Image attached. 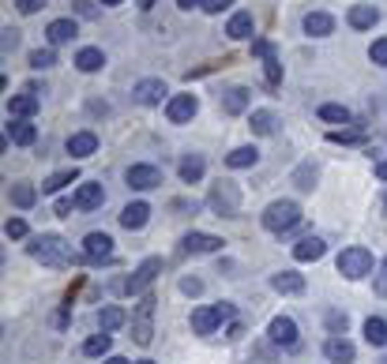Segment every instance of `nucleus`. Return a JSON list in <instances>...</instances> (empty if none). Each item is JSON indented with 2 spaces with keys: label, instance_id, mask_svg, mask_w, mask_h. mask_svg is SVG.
<instances>
[{
  "label": "nucleus",
  "instance_id": "nucleus-1",
  "mask_svg": "<svg viewBox=\"0 0 387 364\" xmlns=\"http://www.w3.org/2000/svg\"><path fill=\"white\" fill-rule=\"evenodd\" d=\"M27 252H30L34 259H42L46 267H72V263H75V256L68 252V245H64L57 233H38V237H30Z\"/></svg>",
  "mask_w": 387,
  "mask_h": 364
},
{
  "label": "nucleus",
  "instance_id": "nucleus-2",
  "mask_svg": "<svg viewBox=\"0 0 387 364\" xmlns=\"http://www.w3.org/2000/svg\"><path fill=\"white\" fill-rule=\"evenodd\" d=\"M263 229L267 233H290V229L301 222V207H297L293 200H274L267 211H263Z\"/></svg>",
  "mask_w": 387,
  "mask_h": 364
},
{
  "label": "nucleus",
  "instance_id": "nucleus-3",
  "mask_svg": "<svg viewBox=\"0 0 387 364\" xmlns=\"http://www.w3.org/2000/svg\"><path fill=\"white\" fill-rule=\"evenodd\" d=\"M154 304L158 301L151 293H143L136 312H132V338H136V346H151V338H154Z\"/></svg>",
  "mask_w": 387,
  "mask_h": 364
},
{
  "label": "nucleus",
  "instance_id": "nucleus-4",
  "mask_svg": "<svg viewBox=\"0 0 387 364\" xmlns=\"http://www.w3.org/2000/svg\"><path fill=\"white\" fill-rule=\"evenodd\" d=\"M338 274L342 278H350V282H357V278H364V274H372V267H376V259H372V252L369 248H346L338 256Z\"/></svg>",
  "mask_w": 387,
  "mask_h": 364
},
{
  "label": "nucleus",
  "instance_id": "nucleus-5",
  "mask_svg": "<svg viewBox=\"0 0 387 364\" xmlns=\"http://www.w3.org/2000/svg\"><path fill=\"white\" fill-rule=\"evenodd\" d=\"M207 203H211V211L218 218H234L241 211V192H237V184L234 181H218L211 195H207Z\"/></svg>",
  "mask_w": 387,
  "mask_h": 364
},
{
  "label": "nucleus",
  "instance_id": "nucleus-6",
  "mask_svg": "<svg viewBox=\"0 0 387 364\" xmlns=\"http://www.w3.org/2000/svg\"><path fill=\"white\" fill-rule=\"evenodd\" d=\"M234 319V304H207V308H196L192 312V330L196 334H215L218 327Z\"/></svg>",
  "mask_w": 387,
  "mask_h": 364
},
{
  "label": "nucleus",
  "instance_id": "nucleus-7",
  "mask_svg": "<svg viewBox=\"0 0 387 364\" xmlns=\"http://www.w3.org/2000/svg\"><path fill=\"white\" fill-rule=\"evenodd\" d=\"M158 271H162V259H158V256L143 259L139 267L132 271V278L125 282V293H128V297H132V293H143V290H147V285H151L154 278H158Z\"/></svg>",
  "mask_w": 387,
  "mask_h": 364
},
{
  "label": "nucleus",
  "instance_id": "nucleus-8",
  "mask_svg": "<svg viewBox=\"0 0 387 364\" xmlns=\"http://www.w3.org/2000/svg\"><path fill=\"white\" fill-rule=\"evenodd\" d=\"M267 338L274 342V346L282 349H297V342H301V334H297V323L290 316H274L271 327H267Z\"/></svg>",
  "mask_w": 387,
  "mask_h": 364
},
{
  "label": "nucleus",
  "instance_id": "nucleus-9",
  "mask_svg": "<svg viewBox=\"0 0 387 364\" xmlns=\"http://www.w3.org/2000/svg\"><path fill=\"white\" fill-rule=\"evenodd\" d=\"M196 113H200V102H196V94H173L170 105H165V117H170V124H188Z\"/></svg>",
  "mask_w": 387,
  "mask_h": 364
},
{
  "label": "nucleus",
  "instance_id": "nucleus-10",
  "mask_svg": "<svg viewBox=\"0 0 387 364\" xmlns=\"http://www.w3.org/2000/svg\"><path fill=\"white\" fill-rule=\"evenodd\" d=\"M128 188H136V192H151V188H158L162 184V169L158 165H128Z\"/></svg>",
  "mask_w": 387,
  "mask_h": 364
},
{
  "label": "nucleus",
  "instance_id": "nucleus-11",
  "mask_svg": "<svg viewBox=\"0 0 387 364\" xmlns=\"http://www.w3.org/2000/svg\"><path fill=\"white\" fill-rule=\"evenodd\" d=\"M83 256L91 259V263L109 259V256H113V237H109V233H87V240H83Z\"/></svg>",
  "mask_w": 387,
  "mask_h": 364
},
{
  "label": "nucleus",
  "instance_id": "nucleus-12",
  "mask_svg": "<svg viewBox=\"0 0 387 364\" xmlns=\"http://www.w3.org/2000/svg\"><path fill=\"white\" fill-rule=\"evenodd\" d=\"M324 353L331 364H353V357H357V349H353V342H346L342 334H331L324 342Z\"/></svg>",
  "mask_w": 387,
  "mask_h": 364
},
{
  "label": "nucleus",
  "instance_id": "nucleus-13",
  "mask_svg": "<svg viewBox=\"0 0 387 364\" xmlns=\"http://www.w3.org/2000/svg\"><path fill=\"white\" fill-rule=\"evenodd\" d=\"M132 94H136L139 105H158L165 98V83L162 79H139L136 86H132Z\"/></svg>",
  "mask_w": 387,
  "mask_h": 364
},
{
  "label": "nucleus",
  "instance_id": "nucleus-14",
  "mask_svg": "<svg viewBox=\"0 0 387 364\" xmlns=\"http://www.w3.org/2000/svg\"><path fill=\"white\" fill-rule=\"evenodd\" d=\"M184 252H192V256H207V252H218L222 248V237H211V233H188L181 240Z\"/></svg>",
  "mask_w": 387,
  "mask_h": 364
},
{
  "label": "nucleus",
  "instance_id": "nucleus-15",
  "mask_svg": "<svg viewBox=\"0 0 387 364\" xmlns=\"http://www.w3.org/2000/svg\"><path fill=\"white\" fill-rule=\"evenodd\" d=\"M38 113V94H15V98H8V117L12 120H27V117H34Z\"/></svg>",
  "mask_w": 387,
  "mask_h": 364
},
{
  "label": "nucleus",
  "instance_id": "nucleus-16",
  "mask_svg": "<svg viewBox=\"0 0 387 364\" xmlns=\"http://www.w3.org/2000/svg\"><path fill=\"white\" fill-rule=\"evenodd\" d=\"M102 203H106L102 184H80V192H75V207H80V211H98Z\"/></svg>",
  "mask_w": 387,
  "mask_h": 364
},
{
  "label": "nucleus",
  "instance_id": "nucleus-17",
  "mask_svg": "<svg viewBox=\"0 0 387 364\" xmlns=\"http://www.w3.org/2000/svg\"><path fill=\"white\" fill-rule=\"evenodd\" d=\"M94 150H98V136H94V131H75V136H68V154H72V158H91Z\"/></svg>",
  "mask_w": 387,
  "mask_h": 364
},
{
  "label": "nucleus",
  "instance_id": "nucleus-18",
  "mask_svg": "<svg viewBox=\"0 0 387 364\" xmlns=\"http://www.w3.org/2000/svg\"><path fill=\"white\" fill-rule=\"evenodd\" d=\"M346 19H350V27H353V30H372L376 23H380V12H376L372 4H353Z\"/></svg>",
  "mask_w": 387,
  "mask_h": 364
},
{
  "label": "nucleus",
  "instance_id": "nucleus-19",
  "mask_svg": "<svg viewBox=\"0 0 387 364\" xmlns=\"http://www.w3.org/2000/svg\"><path fill=\"white\" fill-rule=\"evenodd\" d=\"M301 27H305V34H308V38H327L331 30H335V19H331L327 12H308Z\"/></svg>",
  "mask_w": 387,
  "mask_h": 364
},
{
  "label": "nucleus",
  "instance_id": "nucleus-20",
  "mask_svg": "<svg viewBox=\"0 0 387 364\" xmlns=\"http://www.w3.org/2000/svg\"><path fill=\"white\" fill-rule=\"evenodd\" d=\"M324 252H327V245L319 237H305L301 245H293V259L297 263H316V259H324Z\"/></svg>",
  "mask_w": 387,
  "mask_h": 364
},
{
  "label": "nucleus",
  "instance_id": "nucleus-21",
  "mask_svg": "<svg viewBox=\"0 0 387 364\" xmlns=\"http://www.w3.org/2000/svg\"><path fill=\"white\" fill-rule=\"evenodd\" d=\"M252 30H256V19H252V12H234V19L226 23V34L234 38V41L252 38Z\"/></svg>",
  "mask_w": 387,
  "mask_h": 364
},
{
  "label": "nucleus",
  "instance_id": "nucleus-22",
  "mask_svg": "<svg viewBox=\"0 0 387 364\" xmlns=\"http://www.w3.org/2000/svg\"><path fill=\"white\" fill-rule=\"evenodd\" d=\"M271 290L274 293H305V278L297 271H279L271 278Z\"/></svg>",
  "mask_w": 387,
  "mask_h": 364
},
{
  "label": "nucleus",
  "instance_id": "nucleus-23",
  "mask_svg": "<svg viewBox=\"0 0 387 364\" xmlns=\"http://www.w3.org/2000/svg\"><path fill=\"white\" fill-rule=\"evenodd\" d=\"M248 102H252V91H248V86H234V91H226L222 109H226L229 117H237V113H245V109H248Z\"/></svg>",
  "mask_w": 387,
  "mask_h": 364
},
{
  "label": "nucleus",
  "instance_id": "nucleus-24",
  "mask_svg": "<svg viewBox=\"0 0 387 364\" xmlns=\"http://www.w3.org/2000/svg\"><path fill=\"white\" fill-rule=\"evenodd\" d=\"M147 218H151L147 203H128L125 211H120V226H125V229H143V226H147Z\"/></svg>",
  "mask_w": 387,
  "mask_h": 364
},
{
  "label": "nucleus",
  "instance_id": "nucleus-25",
  "mask_svg": "<svg viewBox=\"0 0 387 364\" xmlns=\"http://www.w3.org/2000/svg\"><path fill=\"white\" fill-rule=\"evenodd\" d=\"M125 323H128V312H125V308H113V304H109V308H102V312H98V330H102V334H113V330L125 327Z\"/></svg>",
  "mask_w": 387,
  "mask_h": 364
},
{
  "label": "nucleus",
  "instance_id": "nucleus-26",
  "mask_svg": "<svg viewBox=\"0 0 387 364\" xmlns=\"http://www.w3.org/2000/svg\"><path fill=\"white\" fill-rule=\"evenodd\" d=\"M46 38H49V46H64V41L75 38V23H72V19H53L49 30H46Z\"/></svg>",
  "mask_w": 387,
  "mask_h": 364
},
{
  "label": "nucleus",
  "instance_id": "nucleus-27",
  "mask_svg": "<svg viewBox=\"0 0 387 364\" xmlns=\"http://www.w3.org/2000/svg\"><path fill=\"white\" fill-rule=\"evenodd\" d=\"M256 136H274V128H279V117L271 113V109H252V124H248Z\"/></svg>",
  "mask_w": 387,
  "mask_h": 364
},
{
  "label": "nucleus",
  "instance_id": "nucleus-28",
  "mask_svg": "<svg viewBox=\"0 0 387 364\" xmlns=\"http://www.w3.org/2000/svg\"><path fill=\"white\" fill-rule=\"evenodd\" d=\"M102 64H106V53L94 49V46H87V49L75 53V68H80V72H98Z\"/></svg>",
  "mask_w": 387,
  "mask_h": 364
},
{
  "label": "nucleus",
  "instance_id": "nucleus-29",
  "mask_svg": "<svg viewBox=\"0 0 387 364\" xmlns=\"http://www.w3.org/2000/svg\"><path fill=\"white\" fill-rule=\"evenodd\" d=\"M203 169H207V162L200 158V154H188V158H181V181L184 184L203 181Z\"/></svg>",
  "mask_w": 387,
  "mask_h": 364
},
{
  "label": "nucleus",
  "instance_id": "nucleus-30",
  "mask_svg": "<svg viewBox=\"0 0 387 364\" xmlns=\"http://www.w3.org/2000/svg\"><path fill=\"white\" fill-rule=\"evenodd\" d=\"M8 139L19 143V147H30V143L38 139V128L27 124V120H12V124H8Z\"/></svg>",
  "mask_w": 387,
  "mask_h": 364
},
{
  "label": "nucleus",
  "instance_id": "nucleus-31",
  "mask_svg": "<svg viewBox=\"0 0 387 364\" xmlns=\"http://www.w3.org/2000/svg\"><path fill=\"white\" fill-rule=\"evenodd\" d=\"M256 158H260L256 147H237V150L226 154V165L229 169H248V165H256Z\"/></svg>",
  "mask_w": 387,
  "mask_h": 364
},
{
  "label": "nucleus",
  "instance_id": "nucleus-32",
  "mask_svg": "<svg viewBox=\"0 0 387 364\" xmlns=\"http://www.w3.org/2000/svg\"><path fill=\"white\" fill-rule=\"evenodd\" d=\"M364 342H369V346H387V323L380 316L364 319Z\"/></svg>",
  "mask_w": 387,
  "mask_h": 364
},
{
  "label": "nucleus",
  "instance_id": "nucleus-33",
  "mask_svg": "<svg viewBox=\"0 0 387 364\" xmlns=\"http://www.w3.org/2000/svg\"><path fill=\"white\" fill-rule=\"evenodd\" d=\"M38 200V188L34 184H12V203L19 207V211H30Z\"/></svg>",
  "mask_w": 387,
  "mask_h": 364
},
{
  "label": "nucleus",
  "instance_id": "nucleus-34",
  "mask_svg": "<svg viewBox=\"0 0 387 364\" xmlns=\"http://www.w3.org/2000/svg\"><path fill=\"white\" fill-rule=\"evenodd\" d=\"M109 346H113V338L98 330V334H91V338L83 342V353H87V357H106V353H109Z\"/></svg>",
  "mask_w": 387,
  "mask_h": 364
},
{
  "label": "nucleus",
  "instance_id": "nucleus-35",
  "mask_svg": "<svg viewBox=\"0 0 387 364\" xmlns=\"http://www.w3.org/2000/svg\"><path fill=\"white\" fill-rule=\"evenodd\" d=\"M319 120H331V124H350V109L346 105H319Z\"/></svg>",
  "mask_w": 387,
  "mask_h": 364
},
{
  "label": "nucleus",
  "instance_id": "nucleus-36",
  "mask_svg": "<svg viewBox=\"0 0 387 364\" xmlns=\"http://www.w3.org/2000/svg\"><path fill=\"white\" fill-rule=\"evenodd\" d=\"M72 181H80V173L75 169H61V173H53L46 184H42V192H61L64 184H72Z\"/></svg>",
  "mask_w": 387,
  "mask_h": 364
},
{
  "label": "nucleus",
  "instance_id": "nucleus-37",
  "mask_svg": "<svg viewBox=\"0 0 387 364\" xmlns=\"http://www.w3.org/2000/svg\"><path fill=\"white\" fill-rule=\"evenodd\" d=\"M324 323H327V330H331V334H346V323H350V319H346V312L331 308V312L324 316Z\"/></svg>",
  "mask_w": 387,
  "mask_h": 364
},
{
  "label": "nucleus",
  "instance_id": "nucleus-38",
  "mask_svg": "<svg viewBox=\"0 0 387 364\" xmlns=\"http://www.w3.org/2000/svg\"><path fill=\"white\" fill-rule=\"evenodd\" d=\"M53 64H57V53H53V49H34V53H30V68H53Z\"/></svg>",
  "mask_w": 387,
  "mask_h": 364
},
{
  "label": "nucleus",
  "instance_id": "nucleus-39",
  "mask_svg": "<svg viewBox=\"0 0 387 364\" xmlns=\"http://www.w3.org/2000/svg\"><path fill=\"white\" fill-rule=\"evenodd\" d=\"M263 75H267L271 86L282 83V64H279V57H267V60H263Z\"/></svg>",
  "mask_w": 387,
  "mask_h": 364
},
{
  "label": "nucleus",
  "instance_id": "nucleus-40",
  "mask_svg": "<svg viewBox=\"0 0 387 364\" xmlns=\"http://www.w3.org/2000/svg\"><path fill=\"white\" fill-rule=\"evenodd\" d=\"M4 237H8V240H19V237H27V222H23V218H8V226H4Z\"/></svg>",
  "mask_w": 387,
  "mask_h": 364
},
{
  "label": "nucleus",
  "instance_id": "nucleus-41",
  "mask_svg": "<svg viewBox=\"0 0 387 364\" xmlns=\"http://www.w3.org/2000/svg\"><path fill=\"white\" fill-rule=\"evenodd\" d=\"M293 181H297V188H305V192H312V181H316V169H312V165H301V169H297V176H293Z\"/></svg>",
  "mask_w": 387,
  "mask_h": 364
},
{
  "label": "nucleus",
  "instance_id": "nucleus-42",
  "mask_svg": "<svg viewBox=\"0 0 387 364\" xmlns=\"http://www.w3.org/2000/svg\"><path fill=\"white\" fill-rule=\"evenodd\" d=\"M72 12L80 15V19H98V8L91 4V0H75V4H72Z\"/></svg>",
  "mask_w": 387,
  "mask_h": 364
},
{
  "label": "nucleus",
  "instance_id": "nucleus-43",
  "mask_svg": "<svg viewBox=\"0 0 387 364\" xmlns=\"http://www.w3.org/2000/svg\"><path fill=\"white\" fill-rule=\"evenodd\" d=\"M331 143H364V131H331Z\"/></svg>",
  "mask_w": 387,
  "mask_h": 364
},
{
  "label": "nucleus",
  "instance_id": "nucleus-44",
  "mask_svg": "<svg viewBox=\"0 0 387 364\" xmlns=\"http://www.w3.org/2000/svg\"><path fill=\"white\" fill-rule=\"evenodd\" d=\"M369 57H372V64H387V38H380V41H372V49H369Z\"/></svg>",
  "mask_w": 387,
  "mask_h": 364
},
{
  "label": "nucleus",
  "instance_id": "nucleus-45",
  "mask_svg": "<svg viewBox=\"0 0 387 364\" xmlns=\"http://www.w3.org/2000/svg\"><path fill=\"white\" fill-rule=\"evenodd\" d=\"M372 290H376V297H387V259L380 263V274L372 278Z\"/></svg>",
  "mask_w": 387,
  "mask_h": 364
},
{
  "label": "nucleus",
  "instance_id": "nucleus-46",
  "mask_svg": "<svg viewBox=\"0 0 387 364\" xmlns=\"http://www.w3.org/2000/svg\"><path fill=\"white\" fill-rule=\"evenodd\" d=\"M0 34H4V41H0V46H4V53H12V49L19 46V30H15V27H4Z\"/></svg>",
  "mask_w": 387,
  "mask_h": 364
},
{
  "label": "nucleus",
  "instance_id": "nucleus-47",
  "mask_svg": "<svg viewBox=\"0 0 387 364\" xmlns=\"http://www.w3.org/2000/svg\"><path fill=\"white\" fill-rule=\"evenodd\" d=\"M15 8L23 15H34V12H42V8H46V0H15Z\"/></svg>",
  "mask_w": 387,
  "mask_h": 364
},
{
  "label": "nucleus",
  "instance_id": "nucleus-48",
  "mask_svg": "<svg viewBox=\"0 0 387 364\" xmlns=\"http://www.w3.org/2000/svg\"><path fill=\"white\" fill-rule=\"evenodd\" d=\"M181 293L200 297V293H203V282H200V278H181Z\"/></svg>",
  "mask_w": 387,
  "mask_h": 364
},
{
  "label": "nucleus",
  "instance_id": "nucleus-49",
  "mask_svg": "<svg viewBox=\"0 0 387 364\" xmlns=\"http://www.w3.org/2000/svg\"><path fill=\"white\" fill-rule=\"evenodd\" d=\"M252 53L267 60V57H274V46H271V41H263V38H256V41H252Z\"/></svg>",
  "mask_w": 387,
  "mask_h": 364
},
{
  "label": "nucleus",
  "instance_id": "nucleus-50",
  "mask_svg": "<svg viewBox=\"0 0 387 364\" xmlns=\"http://www.w3.org/2000/svg\"><path fill=\"white\" fill-rule=\"evenodd\" d=\"M234 0H203V12H211V15H218L222 8H229Z\"/></svg>",
  "mask_w": 387,
  "mask_h": 364
},
{
  "label": "nucleus",
  "instance_id": "nucleus-51",
  "mask_svg": "<svg viewBox=\"0 0 387 364\" xmlns=\"http://www.w3.org/2000/svg\"><path fill=\"white\" fill-rule=\"evenodd\" d=\"M72 207H75V200H57V214H61V218H68V214H72Z\"/></svg>",
  "mask_w": 387,
  "mask_h": 364
},
{
  "label": "nucleus",
  "instance_id": "nucleus-52",
  "mask_svg": "<svg viewBox=\"0 0 387 364\" xmlns=\"http://www.w3.org/2000/svg\"><path fill=\"white\" fill-rule=\"evenodd\" d=\"M177 8H184V12H192V8H203V0H177Z\"/></svg>",
  "mask_w": 387,
  "mask_h": 364
},
{
  "label": "nucleus",
  "instance_id": "nucleus-53",
  "mask_svg": "<svg viewBox=\"0 0 387 364\" xmlns=\"http://www.w3.org/2000/svg\"><path fill=\"white\" fill-rule=\"evenodd\" d=\"M68 308H72V304H68ZM68 308H64V312H57V319H53L57 327H68Z\"/></svg>",
  "mask_w": 387,
  "mask_h": 364
},
{
  "label": "nucleus",
  "instance_id": "nucleus-54",
  "mask_svg": "<svg viewBox=\"0 0 387 364\" xmlns=\"http://www.w3.org/2000/svg\"><path fill=\"white\" fill-rule=\"evenodd\" d=\"M376 176H380V181H387V162H380V165H376Z\"/></svg>",
  "mask_w": 387,
  "mask_h": 364
},
{
  "label": "nucleus",
  "instance_id": "nucleus-55",
  "mask_svg": "<svg viewBox=\"0 0 387 364\" xmlns=\"http://www.w3.org/2000/svg\"><path fill=\"white\" fill-rule=\"evenodd\" d=\"M154 4H158V0H139V8H143V12H151Z\"/></svg>",
  "mask_w": 387,
  "mask_h": 364
},
{
  "label": "nucleus",
  "instance_id": "nucleus-56",
  "mask_svg": "<svg viewBox=\"0 0 387 364\" xmlns=\"http://www.w3.org/2000/svg\"><path fill=\"white\" fill-rule=\"evenodd\" d=\"M106 364H128V360H125V357H109Z\"/></svg>",
  "mask_w": 387,
  "mask_h": 364
},
{
  "label": "nucleus",
  "instance_id": "nucleus-57",
  "mask_svg": "<svg viewBox=\"0 0 387 364\" xmlns=\"http://www.w3.org/2000/svg\"><path fill=\"white\" fill-rule=\"evenodd\" d=\"M102 4H125V0H102Z\"/></svg>",
  "mask_w": 387,
  "mask_h": 364
},
{
  "label": "nucleus",
  "instance_id": "nucleus-58",
  "mask_svg": "<svg viewBox=\"0 0 387 364\" xmlns=\"http://www.w3.org/2000/svg\"><path fill=\"white\" fill-rule=\"evenodd\" d=\"M136 364H154V360H136Z\"/></svg>",
  "mask_w": 387,
  "mask_h": 364
},
{
  "label": "nucleus",
  "instance_id": "nucleus-59",
  "mask_svg": "<svg viewBox=\"0 0 387 364\" xmlns=\"http://www.w3.org/2000/svg\"><path fill=\"white\" fill-rule=\"evenodd\" d=\"M380 364H387V360H380Z\"/></svg>",
  "mask_w": 387,
  "mask_h": 364
}]
</instances>
